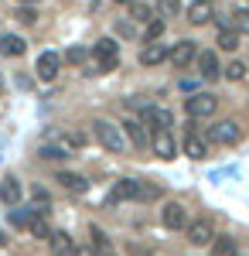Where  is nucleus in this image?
<instances>
[{
    "mask_svg": "<svg viewBox=\"0 0 249 256\" xmlns=\"http://www.w3.org/2000/svg\"><path fill=\"white\" fill-rule=\"evenodd\" d=\"M239 137H242V126H239L236 120H218L215 126H208V140H212V144L229 147V144H236Z\"/></svg>",
    "mask_w": 249,
    "mask_h": 256,
    "instance_id": "nucleus-5",
    "label": "nucleus"
},
{
    "mask_svg": "<svg viewBox=\"0 0 249 256\" xmlns=\"http://www.w3.org/2000/svg\"><path fill=\"white\" fill-rule=\"evenodd\" d=\"M168 52H171V48H168L164 41H147V48L140 52V62H144V65H160V62L168 58Z\"/></svg>",
    "mask_w": 249,
    "mask_h": 256,
    "instance_id": "nucleus-16",
    "label": "nucleus"
},
{
    "mask_svg": "<svg viewBox=\"0 0 249 256\" xmlns=\"http://www.w3.org/2000/svg\"><path fill=\"white\" fill-rule=\"evenodd\" d=\"M168 58H171L174 68H188V65L198 58V44H194V41H178V44H171Z\"/></svg>",
    "mask_w": 249,
    "mask_h": 256,
    "instance_id": "nucleus-6",
    "label": "nucleus"
},
{
    "mask_svg": "<svg viewBox=\"0 0 249 256\" xmlns=\"http://www.w3.org/2000/svg\"><path fill=\"white\" fill-rule=\"evenodd\" d=\"M198 72H202V79H218V72H222V68H218V55H215V52H198Z\"/></svg>",
    "mask_w": 249,
    "mask_h": 256,
    "instance_id": "nucleus-17",
    "label": "nucleus"
},
{
    "mask_svg": "<svg viewBox=\"0 0 249 256\" xmlns=\"http://www.w3.org/2000/svg\"><path fill=\"white\" fill-rule=\"evenodd\" d=\"M116 4H134V0H116Z\"/></svg>",
    "mask_w": 249,
    "mask_h": 256,
    "instance_id": "nucleus-33",
    "label": "nucleus"
},
{
    "mask_svg": "<svg viewBox=\"0 0 249 256\" xmlns=\"http://www.w3.org/2000/svg\"><path fill=\"white\" fill-rule=\"evenodd\" d=\"M184 154L192 160H205L208 158V140L202 137L194 126H188V137H184Z\"/></svg>",
    "mask_w": 249,
    "mask_h": 256,
    "instance_id": "nucleus-8",
    "label": "nucleus"
},
{
    "mask_svg": "<svg viewBox=\"0 0 249 256\" xmlns=\"http://www.w3.org/2000/svg\"><path fill=\"white\" fill-rule=\"evenodd\" d=\"M130 7H134V18H136V20H144V24L150 20V7H147V4H136V0H134Z\"/></svg>",
    "mask_w": 249,
    "mask_h": 256,
    "instance_id": "nucleus-29",
    "label": "nucleus"
},
{
    "mask_svg": "<svg viewBox=\"0 0 249 256\" xmlns=\"http://www.w3.org/2000/svg\"><path fill=\"white\" fill-rule=\"evenodd\" d=\"M164 38V18H150L144 28V41H160Z\"/></svg>",
    "mask_w": 249,
    "mask_h": 256,
    "instance_id": "nucleus-24",
    "label": "nucleus"
},
{
    "mask_svg": "<svg viewBox=\"0 0 249 256\" xmlns=\"http://www.w3.org/2000/svg\"><path fill=\"white\" fill-rule=\"evenodd\" d=\"M20 4H38V0H20Z\"/></svg>",
    "mask_w": 249,
    "mask_h": 256,
    "instance_id": "nucleus-34",
    "label": "nucleus"
},
{
    "mask_svg": "<svg viewBox=\"0 0 249 256\" xmlns=\"http://www.w3.org/2000/svg\"><path fill=\"white\" fill-rule=\"evenodd\" d=\"M242 76H246V65H242V62H229V68H226V79L239 82Z\"/></svg>",
    "mask_w": 249,
    "mask_h": 256,
    "instance_id": "nucleus-27",
    "label": "nucleus"
},
{
    "mask_svg": "<svg viewBox=\"0 0 249 256\" xmlns=\"http://www.w3.org/2000/svg\"><path fill=\"white\" fill-rule=\"evenodd\" d=\"M150 147H154V154L157 158H164V160H171L174 158V137H171V130H154V137H150Z\"/></svg>",
    "mask_w": 249,
    "mask_h": 256,
    "instance_id": "nucleus-12",
    "label": "nucleus"
},
{
    "mask_svg": "<svg viewBox=\"0 0 249 256\" xmlns=\"http://www.w3.org/2000/svg\"><path fill=\"white\" fill-rule=\"evenodd\" d=\"M48 242H52V253L55 256H76V239L68 236V232H52L48 236Z\"/></svg>",
    "mask_w": 249,
    "mask_h": 256,
    "instance_id": "nucleus-15",
    "label": "nucleus"
},
{
    "mask_svg": "<svg viewBox=\"0 0 249 256\" xmlns=\"http://www.w3.org/2000/svg\"><path fill=\"white\" fill-rule=\"evenodd\" d=\"M215 106H218V99L212 96V92H194L192 99H184L188 120H208L212 113H215Z\"/></svg>",
    "mask_w": 249,
    "mask_h": 256,
    "instance_id": "nucleus-3",
    "label": "nucleus"
},
{
    "mask_svg": "<svg viewBox=\"0 0 249 256\" xmlns=\"http://www.w3.org/2000/svg\"><path fill=\"white\" fill-rule=\"evenodd\" d=\"M160 222H164L168 229H184V226H188V212H184V205H178V202H164V208H160Z\"/></svg>",
    "mask_w": 249,
    "mask_h": 256,
    "instance_id": "nucleus-7",
    "label": "nucleus"
},
{
    "mask_svg": "<svg viewBox=\"0 0 249 256\" xmlns=\"http://www.w3.org/2000/svg\"><path fill=\"white\" fill-rule=\"evenodd\" d=\"M20 198H24L20 181L18 178H4V181H0V202H4L7 208H14V205H20Z\"/></svg>",
    "mask_w": 249,
    "mask_h": 256,
    "instance_id": "nucleus-13",
    "label": "nucleus"
},
{
    "mask_svg": "<svg viewBox=\"0 0 249 256\" xmlns=\"http://www.w3.org/2000/svg\"><path fill=\"white\" fill-rule=\"evenodd\" d=\"M99 256H113V250H102V253H99Z\"/></svg>",
    "mask_w": 249,
    "mask_h": 256,
    "instance_id": "nucleus-32",
    "label": "nucleus"
},
{
    "mask_svg": "<svg viewBox=\"0 0 249 256\" xmlns=\"http://www.w3.org/2000/svg\"><path fill=\"white\" fill-rule=\"evenodd\" d=\"M144 126H150V130H171V113L168 110H160V106H144Z\"/></svg>",
    "mask_w": 249,
    "mask_h": 256,
    "instance_id": "nucleus-9",
    "label": "nucleus"
},
{
    "mask_svg": "<svg viewBox=\"0 0 249 256\" xmlns=\"http://www.w3.org/2000/svg\"><path fill=\"white\" fill-rule=\"evenodd\" d=\"M157 10H160V18H178L181 14V0H157Z\"/></svg>",
    "mask_w": 249,
    "mask_h": 256,
    "instance_id": "nucleus-25",
    "label": "nucleus"
},
{
    "mask_svg": "<svg viewBox=\"0 0 249 256\" xmlns=\"http://www.w3.org/2000/svg\"><path fill=\"white\" fill-rule=\"evenodd\" d=\"M188 229V239H192V246H208L212 239H215V229H212L208 218H198L192 226H184Z\"/></svg>",
    "mask_w": 249,
    "mask_h": 256,
    "instance_id": "nucleus-10",
    "label": "nucleus"
},
{
    "mask_svg": "<svg viewBox=\"0 0 249 256\" xmlns=\"http://www.w3.org/2000/svg\"><path fill=\"white\" fill-rule=\"evenodd\" d=\"M92 134H96V140L110 150V154H123V150H126L123 126H116L113 120H96V123H92Z\"/></svg>",
    "mask_w": 249,
    "mask_h": 256,
    "instance_id": "nucleus-2",
    "label": "nucleus"
},
{
    "mask_svg": "<svg viewBox=\"0 0 249 256\" xmlns=\"http://www.w3.org/2000/svg\"><path fill=\"white\" fill-rule=\"evenodd\" d=\"M24 229H28L31 236H38V239H48V236H52V229H48V222L41 218V212H31V216H28V226H24Z\"/></svg>",
    "mask_w": 249,
    "mask_h": 256,
    "instance_id": "nucleus-21",
    "label": "nucleus"
},
{
    "mask_svg": "<svg viewBox=\"0 0 249 256\" xmlns=\"http://www.w3.org/2000/svg\"><path fill=\"white\" fill-rule=\"evenodd\" d=\"M55 181L62 184V188H68V192H86V188H89V181H86L82 174H72V171H62Z\"/></svg>",
    "mask_w": 249,
    "mask_h": 256,
    "instance_id": "nucleus-20",
    "label": "nucleus"
},
{
    "mask_svg": "<svg viewBox=\"0 0 249 256\" xmlns=\"http://www.w3.org/2000/svg\"><path fill=\"white\" fill-rule=\"evenodd\" d=\"M123 137L130 140L134 147H147V144H150L147 130H144V120H130V123H123Z\"/></svg>",
    "mask_w": 249,
    "mask_h": 256,
    "instance_id": "nucleus-18",
    "label": "nucleus"
},
{
    "mask_svg": "<svg viewBox=\"0 0 249 256\" xmlns=\"http://www.w3.org/2000/svg\"><path fill=\"white\" fill-rule=\"evenodd\" d=\"M0 52L10 55V58H20V55L28 52V41L18 38V34H4V38H0Z\"/></svg>",
    "mask_w": 249,
    "mask_h": 256,
    "instance_id": "nucleus-19",
    "label": "nucleus"
},
{
    "mask_svg": "<svg viewBox=\"0 0 249 256\" xmlns=\"http://www.w3.org/2000/svg\"><path fill=\"white\" fill-rule=\"evenodd\" d=\"M92 55H96L99 72H110V68H116V62H120V44H116L113 38H102V41H96Z\"/></svg>",
    "mask_w": 249,
    "mask_h": 256,
    "instance_id": "nucleus-4",
    "label": "nucleus"
},
{
    "mask_svg": "<svg viewBox=\"0 0 249 256\" xmlns=\"http://www.w3.org/2000/svg\"><path fill=\"white\" fill-rule=\"evenodd\" d=\"M76 256H92V253H89V250H76Z\"/></svg>",
    "mask_w": 249,
    "mask_h": 256,
    "instance_id": "nucleus-30",
    "label": "nucleus"
},
{
    "mask_svg": "<svg viewBox=\"0 0 249 256\" xmlns=\"http://www.w3.org/2000/svg\"><path fill=\"white\" fill-rule=\"evenodd\" d=\"M18 20H20V24H34V20H38V10H34V4H24V7L18 10Z\"/></svg>",
    "mask_w": 249,
    "mask_h": 256,
    "instance_id": "nucleus-26",
    "label": "nucleus"
},
{
    "mask_svg": "<svg viewBox=\"0 0 249 256\" xmlns=\"http://www.w3.org/2000/svg\"><path fill=\"white\" fill-rule=\"evenodd\" d=\"M218 48H222V52H236V48H239V31H236V28H222V31H218Z\"/></svg>",
    "mask_w": 249,
    "mask_h": 256,
    "instance_id": "nucleus-23",
    "label": "nucleus"
},
{
    "mask_svg": "<svg viewBox=\"0 0 249 256\" xmlns=\"http://www.w3.org/2000/svg\"><path fill=\"white\" fill-rule=\"evenodd\" d=\"M0 246H7V236H4V232H0Z\"/></svg>",
    "mask_w": 249,
    "mask_h": 256,
    "instance_id": "nucleus-31",
    "label": "nucleus"
},
{
    "mask_svg": "<svg viewBox=\"0 0 249 256\" xmlns=\"http://www.w3.org/2000/svg\"><path fill=\"white\" fill-rule=\"evenodd\" d=\"M58 68H62V58H58L55 52H41L38 55V65H34V72H38V79L52 82L58 76Z\"/></svg>",
    "mask_w": 249,
    "mask_h": 256,
    "instance_id": "nucleus-11",
    "label": "nucleus"
},
{
    "mask_svg": "<svg viewBox=\"0 0 249 256\" xmlns=\"http://www.w3.org/2000/svg\"><path fill=\"white\" fill-rule=\"evenodd\" d=\"M215 18V4L212 0H194L192 7H188V20L192 24H208Z\"/></svg>",
    "mask_w": 249,
    "mask_h": 256,
    "instance_id": "nucleus-14",
    "label": "nucleus"
},
{
    "mask_svg": "<svg viewBox=\"0 0 249 256\" xmlns=\"http://www.w3.org/2000/svg\"><path fill=\"white\" fill-rule=\"evenodd\" d=\"M236 253H239V246H236V239H232V236L212 239V256H236Z\"/></svg>",
    "mask_w": 249,
    "mask_h": 256,
    "instance_id": "nucleus-22",
    "label": "nucleus"
},
{
    "mask_svg": "<svg viewBox=\"0 0 249 256\" xmlns=\"http://www.w3.org/2000/svg\"><path fill=\"white\" fill-rule=\"evenodd\" d=\"M86 58H89V52H86V48H78V44L68 48V62H72V65H82Z\"/></svg>",
    "mask_w": 249,
    "mask_h": 256,
    "instance_id": "nucleus-28",
    "label": "nucleus"
},
{
    "mask_svg": "<svg viewBox=\"0 0 249 256\" xmlns=\"http://www.w3.org/2000/svg\"><path fill=\"white\" fill-rule=\"evenodd\" d=\"M134 198H157V188L154 184H144L136 178H120L113 184V192L106 198V205H120V202H134Z\"/></svg>",
    "mask_w": 249,
    "mask_h": 256,
    "instance_id": "nucleus-1",
    "label": "nucleus"
}]
</instances>
